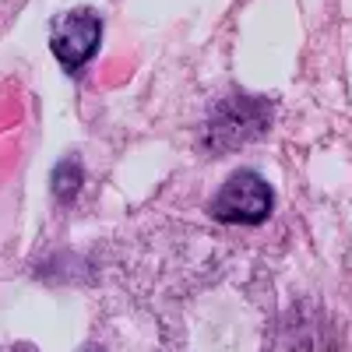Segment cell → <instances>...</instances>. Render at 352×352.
<instances>
[{"mask_svg": "<svg viewBox=\"0 0 352 352\" xmlns=\"http://www.w3.org/2000/svg\"><path fill=\"white\" fill-rule=\"evenodd\" d=\"M81 190V162L78 159H64L53 173V194L60 197L64 204L74 201V194Z\"/></svg>", "mask_w": 352, "mask_h": 352, "instance_id": "cell-3", "label": "cell"}, {"mask_svg": "<svg viewBox=\"0 0 352 352\" xmlns=\"http://www.w3.org/2000/svg\"><path fill=\"white\" fill-rule=\"evenodd\" d=\"M275 208V190L264 176L240 169L219 187L208 212L226 226H261Z\"/></svg>", "mask_w": 352, "mask_h": 352, "instance_id": "cell-1", "label": "cell"}, {"mask_svg": "<svg viewBox=\"0 0 352 352\" xmlns=\"http://www.w3.org/2000/svg\"><path fill=\"white\" fill-rule=\"evenodd\" d=\"M99 43H102V18L88 8L64 11L50 21V50L71 74L81 71L99 53Z\"/></svg>", "mask_w": 352, "mask_h": 352, "instance_id": "cell-2", "label": "cell"}, {"mask_svg": "<svg viewBox=\"0 0 352 352\" xmlns=\"http://www.w3.org/2000/svg\"><path fill=\"white\" fill-rule=\"evenodd\" d=\"M0 352H39L36 345H8V349H0Z\"/></svg>", "mask_w": 352, "mask_h": 352, "instance_id": "cell-4", "label": "cell"}]
</instances>
